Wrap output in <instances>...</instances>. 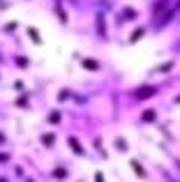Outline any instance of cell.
I'll list each match as a JSON object with an SVG mask.
<instances>
[{
  "instance_id": "cell-2",
  "label": "cell",
  "mask_w": 180,
  "mask_h": 182,
  "mask_svg": "<svg viewBox=\"0 0 180 182\" xmlns=\"http://www.w3.org/2000/svg\"><path fill=\"white\" fill-rule=\"evenodd\" d=\"M155 118V111H146V120H153Z\"/></svg>"
},
{
  "instance_id": "cell-1",
  "label": "cell",
  "mask_w": 180,
  "mask_h": 182,
  "mask_svg": "<svg viewBox=\"0 0 180 182\" xmlns=\"http://www.w3.org/2000/svg\"><path fill=\"white\" fill-rule=\"evenodd\" d=\"M150 95H155V88H141V90L136 92L139 99H146V97H150Z\"/></svg>"
}]
</instances>
